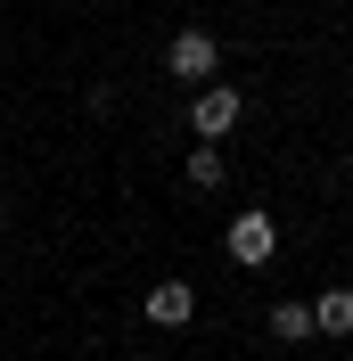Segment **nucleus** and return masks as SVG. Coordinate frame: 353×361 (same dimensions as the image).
Masks as SVG:
<instances>
[{"label":"nucleus","instance_id":"nucleus-8","mask_svg":"<svg viewBox=\"0 0 353 361\" xmlns=\"http://www.w3.org/2000/svg\"><path fill=\"white\" fill-rule=\"evenodd\" d=\"M345 173H353V148H345Z\"/></svg>","mask_w":353,"mask_h":361},{"label":"nucleus","instance_id":"nucleus-1","mask_svg":"<svg viewBox=\"0 0 353 361\" xmlns=\"http://www.w3.org/2000/svg\"><path fill=\"white\" fill-rule=\"evenodd\" d=\"M164 66H173V82L205 90V82H214V66H222V42L205 33V25H181V33H173V49H164Z\"/></svg>","mask_w":353,"mask_h":361},{"label":"nucleus","instance_id":"nucleus-3","mask_svg":"<svg viewBox=\"0 0 353 361\" xmlns=\"http://www.w3.org/2000/svg\"><path fill=\"white\" fill-rule=\"evenodd\" d=\"M239 115H246V99H239V90H222V82L189 90V132H198V148H214L222 132H239Z\"/></svg>","mask_w":353,"mask_h":361},{"label":"nucleus","instance_id":"nucleus-5","mask_svg":"<svg viewBox=\"0 0 353 361\" xmlns=\"http://www.w3.org/2000/svg\"><path fill=\"white\" fill-rule=\"evenodd\" d=\"M304 312H312V329H321V337H353V288H321Z\"/></svg>","mask_w":353,"mask_h":361},{"label":"nucleus","instance_id":"nucleus-6","mask_svg":"<svg viewBox=\"0 0 353 361\" xmlns=\"http://www.w3.org/2000/svg\"><path fill=\"white\" fill-rule=\"evenodd\" d=\"M271 337H280V345H304L312 337V312H304V304H271Z\"/></svg>","mask_w":353,"mask_h":361},{"label":"nucleus","instance_id":"nucleus-9","mask_svg":"<svg viewBox=\"0 0 353 361\" xmlns=\"http://www.w3.org/2000/svg\"><path fill=\"white\" fill-rule=\"evenodd\" d=\"M0 230H8V214H0Z\"/></svg>","mask_w":353,"mask_h":361},{"label":"nucleus","instance_id":"nucleus-2","mask_svg":"<svg viewBox=\"0 0 353 361\" xmlns=\"http://www.w3.org/2000/svg\"><path fill=\"white\" fill-rule=\"evenodd\" d=\"M222 247H230V263L263 271L271 255H280V222H271L263 205H246V214H230V238H222Z\"/></svg>","mask_w":353,"mask_h":361},{"label":"nucleus","instance_id":"nucleus-4","mask_svg":"<svg viewBox=\"0 0 353 361\" xmlns=\"http://www.w3.org/2000/svg\"><path fill=\"white\" fill-rule=\"evenodd\" d=\"M140 312H148L156 329H189V320H198V288H189V279H156V288L140 295Z\"/></svg>","mask_w":353,"mask_h":361},{"label":"nucleus","instance_id":"nucleus-7","mask_svg":"<svg viewBox=\"0 0 353 361\" xmlns=\"http://www.w3.org/2000/svg\"><path fill=\"white\" fill-rule=\"evenodd\" d=\"M181 173H189V189H198V197H205V189H222V173H230V164H222L214 148H198V157L181 164Z\"/></svg>","mask_w":353,"mask_h":361}]
</instances>
